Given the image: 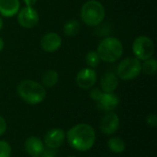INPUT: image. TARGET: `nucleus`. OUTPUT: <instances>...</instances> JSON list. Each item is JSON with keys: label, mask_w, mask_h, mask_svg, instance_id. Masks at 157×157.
Listing matches in <instances>:
<instances>
[{"label": "nucleus", "mask_w": 157, "mask_h": 157, "mask_svg": "<svg viewBox=\"0 0 157 157\" xmlns=\"http://www.w3.org/2000/svg\"><path fill=\"white\" fill-rule=\"evenodd\" d=\"M66 137L72 148L79 152H86L95 144L96 132L91 125L79 123L67 132Z\"/></svg>", "instance_id": "f257e3e1"}, {"label": "nucleus", "mask_w": 157, "mask_h": 157, "mask_svg": "<svg viewBox=\"0 0 157 157\" xmlns=\"http://www.w3.org/2000/svg\"><path fill=\"white\" fill-rule=\"evenodd\" d=\"M17 92L19 98L29 105H38L46 98L45 87L33 80H23L17 87Z\"/></svg>", "instance_id": "f03ea898"}, {"label": "nucleus", "mask_w": 157, "mask_h": 157, "mask_svg": "<svg viewBox=\"0 0 157 157\" xmlns=\"http://www.w3.org/2000/svg\"><path fill=\"white\" fill-rule=\"evenodd\" d=\"M97 52L101 61L109 63H115L122 56L123 45L118 38L108 37L100 41Z\"/></svg>", "instance_id": "7ed1b4c3"}, {"label": "nucleus", "mask_w": 157, "mask_h": 157, "mask_svg": "<svg viewBox=\"0 0 157 157\" xmlns=\"http://www.w3.org/2000/svg\"><path fill=\"white\" fill-rule=\"evenodd\" d=\"M104 6L98 0H88L81 7L80 16L82 21L90 27L98 26L105 18Z\"/></svg>", "instance_id": "20e7f679"}, {"label": "nucleus", "mask_w": 157, "mask_h": 157, "mask_svg": "<svg viewBox=\"0 0 157 157\" xmlns=\"http://www.w3.org/2000/svg\"><path fill=\"white\" fill-rule=\"evenodd\" d=\"M117 76L129 81L136 78L142 72V63L136 57H127L121 61L117 67Z\"/></svg>", "instance_id": "39448f33"}, {"label": "nucleus", "mask_w": 157, "mask_h": 157, "mask_svg": "<svg viewBox=\"0 0 157 157\" xmlns=\"http://www.w3.org/2000/svg\"><path fill=\"white\" fill-rule=\"evenodd\" d=\"M132 52L135 57L140 61H145L152 58L155 53V44L153 40L146 35L137 37L132 43Z\"/></svg>", "instance_id": "423d86ee"}, {"label": "nucleus", "mask_w": 157, "mask_h": 157, "mask_svg": "<svg viewBox=\"0 0 157 157\" xmlns=\"http://www.w3.org/2000/svg\"><path fill=\"white\" fill-rule=\"evenodd\" d=\"M40 20L39 13L33 6H24L17 12V22L25 29L35 27Z\"/></svg>", "instance_id": "0eeeda50"}, {"label": "nucleus", "mask_w": 157, "mask_h": 157, "mask_svg": "<svg viewBox=\"0 0 157 157\" xmlns=\"http://www.w3.org/2000/svg\"><path fill=\"white\" fill-rule=\"evenodd\" d=\"M97 73L93 68H84L78 72L75 77L77 86L82 89H90L97 82Z\"/></svg>", "instance_id": "6e6552de"}, {"label": "nucleus", "mask_w": 157, "mask_h": 157, "mask_svg": "<svg viewBox=\"0 0 157 157\" xmlns=\"http://www.w3.org/2000/svg\"><path fill=\"white\" fill-rule=\"evenodd\" d=\"M99 127L101 132L106 135H112L114 134L119 127H120V118L119 116L113 112L109 111V113L105 114L99 123Z\"/></svg>", "instance_id": "1a4fd4ad"}, {"label": "nucleus", "mask_w": 157, "mask_h": 157, "mask_svg": "<svg viewBox=\"0 0 157 157\" xmlns=\"http://www.w3.org/2000/svg\"><path fill=\"white\" fill-rule=\"evenodd\" d=\"M65 140V133L62 129L54 128L47 132L44 136V144L47 148L54 150L62 146Z\"/></svg>", "instance_id": "9d476101"}, {"label": "nucleus", "mask_w": 157, "mask_h": 157, "mask_svg": "<svg viewBox=\"0 0 157 157\" xmlns=\"http://www.w3.org/2000/svg\"><path fill=\"white\" fill-rule=\"evenodd\" d=\"M62 46V37L56 32H49L42 36L40 47L46 52H54Z\"/></svg>", "instance_id": "9b49d317"}, {"label": "nucleus", "mask_w": 157, "mask_h": 157, "mask_svg": "<svg viewBox=\"0 0 157 157\" xmlns=\"http://www.w3.org/2000/svg\"><path fill=\"white\" fill-rule=\"evenodd\" d=\"M120 104V98L113 93H103L99 101H98V108L104 111H113Z\"/></svg>", "instance_id": "f8f14e48"}, {"label": "nucleus", "mask_w": 157, "mask_h": 157, "mask_svg": "<svg viewBox=\"0 0 157 157\" xmlns=\"http://www.w3.org/2000/svg\"><path fill=\"white\" fill-rule=\"evenodd\" d=\"M119 86V77L112 72L104 74L100 79V86L104 93H113Z\"/></svg>", "instance_id": "ddd939ff"}, {"label": "nucleus", "mask_w": 157, "mask_h": 157, "mask_svg": "<svg viewBox=\"0 0 157 157\" xmlns=\"http://www.w3.org/2000/svg\"><path fill=\"white\" fill-rule=\"evenodd\" d=\"M20 7L19 0H0V14L10 17L17 14Z\"/></svg>", "instance_id": "4468645a"}, {"label": "nucleus", "mask_w": 157, "mask_h": 157, "mask_svg": "<svg viewBox=\"0 0 157 157\" xmlns=\"http://www.w3.org/2000/svg\"><path fill=\"white\" fill-rule=\"evenodd\" d=\"M24 146H25V150L27 151V153L31 156L40 155L44 150V144L42 141L36 136L29 137L25 141Z\"/></svg>", "instance_id": "2eb2a0df"}, {"label": "nucleus", "mask_w": 157, "mask_h": 157, "mask_svg": "<svg viewBox=\"0 0 157 157\" xmlns=\"http://www.w3.org/2000/svg\"><path fill=\"white\" fill-rule=\"evenodd\" d=\"M59 80V75L55 70H48L46 71L41 77L42 85L45 87H52L54 86Z\"/></svg>", "instance_id": "dca6fc26"}, {"label": "nucleus", "mask_w": 157, "mask_h": 157, "mask_svg": "<svg viewBox=\"0 0 157 157\" xmlns=\"http://www.w3.org/2000/svg\"><path fill=\"white\" fill-rule=\"evenodd\" d=\"M81 25L78 20L70 19L63 26V33L68 37H75L78 34Z\"/></svg>", "instance_id": "f3484780"}, {"label": "nucleus", "mask_w": 157, "mask_h": 157, "mask_svg": "<svg viewBox=\"0 0 157 157\" xmlns=\"http://www.w3.org/2000/svg\"><path fill=\"white\" fill-rule=\"evenodd\" d=\"M108 146L112 153L121 154L126 149V144L124 141L119 137H111L108 141Z\"/></svg>", "instance_id": "a211bd4d"}, {"label": "nucleus", "mask_w": 157, "mask_h": 157, "mask_svg": "<svg viewBox=\"0 0 157 157\" xmlns=\"http://www.w3.org/2000/svg\"><path fill=\"white\" fill-rule=\"evenodd\" d=\"M142 71L148 75H153L156 73L157 71V61L155 58H150L145 61H144V63H142Z\"/></svg>", "instance_id": "6ab92c4d"}, {"label": "nucleus", "mask_w": 157, "mask_h": 157, "mask_svg": "<svg viewBox=\"0 0 157 157\" xmlns=\"http://www.w3.org/2000/svg\"><path fill=\"white\" fill-rule=\"evenodd\" d=\"M100 58L97 51H89L86 55V63L90 68H96L100 63Z\"/></svg>", "instance_id": "aec40b11"}, {"label": "nucleus", "mask_w": 157, "mask_h": 157, "mask_svg": "<svg viewBox=\"0 0 157 157\" xmlns=\"http://www.w3.org/2000/svg\"><path fill=\"white\" fill-rule=\"evenodd\" d=\"M11 146L6 141H0V157H10Z\"/></svg>", "instance_id": "412c9836"}, {"label": "nucleus", "mask_w": 157, "mask_h": 157, "mask_svg": "<svg viewBox=\"0 0 157 157\" xmlns=\"http://www.w3.org/2000/svg\"><path fill=\"white\" fill-rule=\"evenodd\" d=\"M103 91H101L100 89H98V88H92L91 90H90V92H89V97L93 99V100H95V101H99L100 100V98H101V97H102V95H103Z\"/></svg>", "instance_id": "4be33fe9"}, {"label": "nucleus", "mask_w": 157, "mask_h": 157, "mask_svg": "<svg viewBox=\"0 0 157 157\" xmlns=\"http://www.w3.org/2000/svg\"><path fill=\"white\" fill-rule=\"evenodd\" d=\"M146 122L147 124L152 127V128H155L157 126V117L155 114H151L149 116H147L146 118Z\"/></svg>", "instance_id": "5701e85b"}, {"label": "nucleus", "mask_w": 157, "mask_h": 157, "mask_svg": "<svg viewBox=\"0 0 157 157\" xmlns=\"http://www.w3.org/2000/svg\"><path fill=\"white\" fill-rule=\"evenodd\" d=\"M6 131V120L0 115V136H2Z\"/></svg>", "instance_id": "b1692460"}, {"label": "nucleus", "mask_w": 157, "mask_h": 157, "mask_svg": "<svg viewBox=\"0 0 157 157\" xmlns=\"http://www.w3.org/2000/svg\"><path fill=\"white\" fill-rule=\"evenodd\" d=\"M40 157H54V154L52 149L48 148V150H43V152L40 154Z\"/></svg>", "instance_id": "393cba45"}, {"label": "nucleus", "mask_w": 157, "mask_h": 157, "mask_svg": "<svg viewBox=\"0 0 157 157\" xmlns=\"http://www.w3.org/2000/svg\"><path fill=\"white\" fill-rule=\"evenodd\" d=\"M23 2L26 6H33L37 3V0H23Z\"/></svg>", "instance_id": "a878e982"}, {"label": "nucleus", "mask_w": 157, "mask_h": 157, "mask_svg": "<svg viewBox=\"0 0 157 157\" xmlns=\"http://www.w3.org/2000/svg\"><path fill=\"white\" fill-rule=\"evenodd\" d=\"M4 46H5V42H4L3 39L0 37V52L3 51V49H4Z\"/></svg>", "instance_id": "bb28decb"}, {"label": "nucleus", "mask_w": 157, "mask_h": 157, "mask_svg": "<svg viewBox=\"0 0 157 157\" xmlns=\"http://www.w3.org/2000/svg\"><path fill=\"white\" fill-rule=\"evenodd\" d=\"M3 26H4V23H3V19H2V17H0V31H1V29H3Z\"/></svg>", "instance_id": "cd10ccee"}, {"label": "nucleus", "mask_w": 157, "mask_h": 157, "mask_svg": "<svg viewBox=\"0 0 157 157\" xmlns=\"http://www.w3.org/2000/svg\"><path fill=\"white\" fill-rule=\"evenodd\" d=\"M31 157H40V155H33V156Z\"/></svg>", "instance_id": "c85d7f7f"}, {"label": "nucleus", "mask_w": 157, "mask_h": 157, "mask_svg": "<svg viewBox=\"0 0 157 157\" xmlns=\"http://www.w3.org/2000/svg\"><path fill=\"white\" fill-rule=\"evenodd\" d=\"M69 157H75V156H69Z\"/></svg>", "instance_id": "c756f323"}]
</instances>
